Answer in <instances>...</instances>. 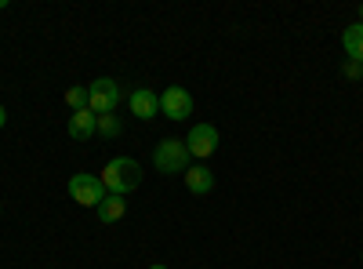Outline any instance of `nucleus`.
<instances>
[{
	"label": "nucleus",
	"mask_w": 363,
	"mask_h": 269,
	"mask_svg": "<svg viewBox=\"0 0 363 269\" xmlns=\"http://www.w3.org/2000/svg\"><path fill=\"white\" fill-rule=\"evenodd\" d=\"M116 106H120V84H116V80L102 77V80H95V84H87V109H91V113L106 116V113H113Z\"/></svg>",
	"instance_id": "4"
},
{
	"label": "nucleus",
	"mask_w": 363,
	"mask_h": 269,
	"mask_svg": "<svg viewBox=\"0 0 363 269\" xmlns=\"http://www.w3.org/2000/svg\"><path fill=\"white\" fill-rule=\"evenodd\" d=\"M189 149L182 138H164L157 149H153V168L160 175H186L189 171Z\"/></svg>",
	"instance_id": "2"
},
{
	"label": "nucleus",
	"mask_w": 363,
	"mask_h": 269,
	"mask_svg": "<svg viewBox=\"0 0 363 269\" xmlns=\"http://www.w3.org/2000/svg\"><path fill=\"white\" fill-rule=\"evenodd\" d=\"M186 149H189V157L207 160L218 149V131L211 128V124H193L189 128V138H186Z\"/></svg>",
	"instance_id": "6"
},
{
	"label": "nucleus",
	"mask_w": 363,
	"mask_h": 269,
	"mask_svg": "<svg viewBox=\"0 0 363 269\" xmlns=\"http://www.w3.org/2000/svg\"><path fill=\"white\" fill-rule=\"evenodd\" d=\"M0 8H8V0H0Z\"/></svg>",
	"instance_id": "17"
},
{
	"label": "nucleus",
	"mask_w": 363,
	"mask_h": 269,
	"mask_svg": "<svg viewBox=\"0 0 363 269\" xmlns=\"http://www.w3.org/2000/svg\"><path fill=\"white\" fill-rule=\"evenodd\" d=\"M66 102H69V109L77 113V109H87V87H69V92H66Z\"/></svg>",
	"instance_id": "13"
},
{
	"label": "nucleus",
	"mask_w": 363,
	"mask_h": 269,
	"mask_svg": "<svg viewBox=\"0 0 363 269\" xmlns=\"http://www.w3.org/2000/svg\"><path fill=\"white\" fill-rule=\"evenodd\" d=\"M342 48H345V55L352 58V62H359V66H363V22L345 26V33H342Z\"/></svg>",
	"instance_id": "11"
},
{
	"label": "nucleus",
	"mask_w": 363,
	"mask_h": 269,
	"mask_svg": "<svg viewBox=\"0 0 363 269\" xmlns=\"http://www.w3.org/2000/svg\"><path fill=\"white\" fill-rule=\"evenodd\" d=\"M160 113L167 116V121H186V116H193V95L178 84L167 87V92L160 95Z\"/></svg>",
	"instance_id": "5"
},
{
	"label": "nucleus",
	"mask_w": 363,
	"mask_h": 269,
	"mask_svg": "<svg viewBox=\"0 0 363 269\" xmlns=\"http://www.w3.org/2000/svg\"><path fill=\"white\" fill-rule=\"evenodd\" d=\"M128 109H131V116H138V121H153V116L160 113V95H153L149 87H135L131 99H128Z\"/></svg>",
	"instance_id": "7"
},
{
	"label": "nucleus",
	"mask_w": 363,
	"mask_h": 269,
	"mask_svg": "<svg viewBox=\"0 0 363 269\" xmlns=\"http://www.w3.org/2000/svg\"><path fill=\"white\" fill-rule=\"evenodd\" d=\"M149 269H167V265H160V262H153V265H149Z\"/></svg>",
	"instance_id": "16"
},
{
	"label": "nucleus",
	"mask_w": 363,
	"mask_h": 269,
	"mask_svg": "<svg viewBox=\"0 0 363 269\" xmlns=\"http://www.w3.org/2000/svg\"><path fill=\"white\" fill-rule=\"evenodd\" d=\"M182 178H186V190H189L193 197H203V193H211V190H215V175H211L203 164L189 168V171L182 175Z\"/></svg>",
	"instance_id": "9"
},
{
	"label": "nucleus",
	"mask_w": 363,
	"mask_h": 269,
	"mask_svg": "<svg viewBox=\"0 0 363 269\" xmlns=\"http://www.w3.org/2000/svg\"><path fill=\"white\" fill-rule=\"evenodd\" d=\"M66 193H69L73 204H80V207H99V204L109 197L106 186H102V178L91 175V171H77L69 182H66Z\"/></svg>",
	"instance_id": "3"
},
{
	"label": "nucleus",
	"mask_w": 363,
	"mask_h": 269,
	"mask_svg": "<svg viewBox=\"0 0 363 269\" xmlns=\"http://www.w3.org/2000/svg\"><path fill=\"white\" fill-rule=\"evenodd\" d=\"M345 77H363V66L349 58V62H345Z\"/></svg>",
	"instance_id": "14"
},
{
	"label": "nucleus",
	"mask_w": 363,
	"mask_h": 269,
	"mask_svg": "<svg viewBox=\"0 0 363 269\" xmlns=\"http://www.w3.org/2000/svg\"><path fill=\"white\" fill-rule=\"evenodd\" d=\"M66 131H69V138H77V142H87V138H95V135H99V116L91 113V109H77V113L69 116Z\"/></svg>",
	"instance_id": "8"
},
{
	"label": "nucleus",
	"mask_w": 363,
	"mask_h": 269,
	"mask_svg": "<svg viewBox=\"0 0 363 269\" xmlns=\"http://www.w3.org/2000/svg\"><path fill=\"white\" fill-rule=\"evenodd\" d=\"M359 22H363V8H359Z\"/></svg>",
	"instance_id": "18"
},
{
	"label": "nucleus",
	"mask_w": 363,
	"mask_h": 269,
	"mask_svg": "<svg viewBox=\"0 0 363 269\" xmlns=\"http://www.w3.org/2000/svg\"><path fill=\"white\" fill-rule=\"evenodd\" d=\"M4 124H8V109H4V106H0V128H4Z\"/></svg>",
	"instance_id": "15"
},
{
	"label": "nucleus",
	"mask_w": 363,
	"mask_h": 269,
	"mask_svg": "<svg viewBox=\"0 0 363 269\" xmlns=\"http://www.w3.org/2000/svg\"><path fill=\"white\" fill-rule=\"evenodd\" d=\"M102 186L106 193H116V197H128L131 190L142 186V164L131 160V157H113L106 168H102Z\"/></svg>",
	"instance_id": "1"
},
{
	"label": "nucleus",
	"mask_w": 363,
	"mask_h": 269,
	"mask_svg": "<svg viewBox=\"0 0 363 269\" xmlns=\"http://www.w3.org/2000/svg\"><path fill=\"white\" fill-rule=\"evenodd\" d=\"M95 215H99V222H106V226H113V222H120L128 215V204H124V197H116V193H109L99 207H95Z\"/></svg>",
	"instance_id": "10"
},
{
	"label": "nucleus",
	"mask_w": 363,
	"mask_h": 269,
	"mask_svg": "<svg viewBox=\"0 0 363 269\" xmlns=\"http://www.w3.org/2000/svg\"><path fill=\"white\" fill-rule=\"evenodd\" d=\"M99 135H102V138H116V135H120V116H113V113L99 116Z\"/></svg>",
	"instance_id": "12"
},
{
	"label": "nucleus",
	"mask_w": 363,
	"mask_h": 269,
	"mask_svg": "<svg viewBox=\"0 0 363 269\" xmlns=\"http://www.w3.org/2000/svg\"><path fill=\"white\" fill-rule=\"evenodd\" d=\"M0 215H4V207H0Z\"/></svg>",
	"instance_id": "19"
}]
</instances>
